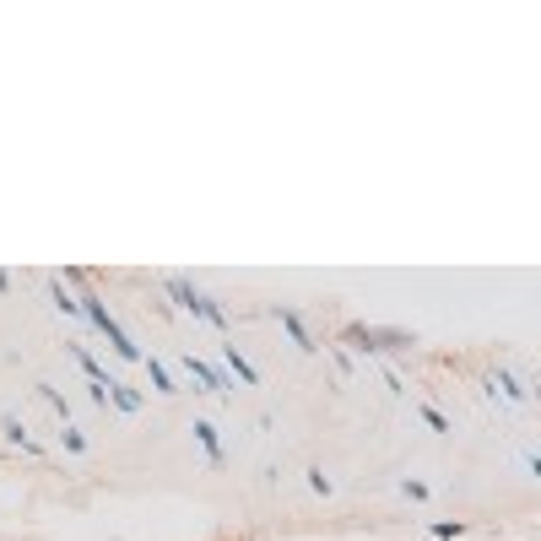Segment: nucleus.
Segmentation results:
<instances>
[{
    "mask_svg": "<svg viewBox=\"0 0 541 541\" xmlns=\"http://www.w3.org/2000/svg\"><path fill=\"white\" fill-rule=\"evenodd\" d=\"M38 395H44V401H49V406H55V412H60V417H65V412H71V406H65V395H60L55 385H38Z\"/></svg>",
    "mask_w": 541,
    "mask_h": 541,
    "instance_id": "nucleus-16",
    "label": "nucleus"
},
{
    "mask_svg": "<svg viewBox=\"0 0 541 541\" xmlns=\"http://www.w3.org/2000/svg\"><path fill=\"white\" fill-rule=\"evenodd\" d=\"M163 293L174 298L184 314H195V320H206V325H217V331H228V314H222L217 303H211L195 282H184V276H168V282H163Z\"/></svg>",
    "mask_w": 541,
    "mask_h": 541,
    "instance_id": "nucleus-3",
    "label": "nucleus"
},
{
    "mask_svg": "<svg viewBox=\"0 0 541 541\" xmlns=\"http://www.w3.org/2000/svg\"><path fill=\"white\" fill-rule=\"evenodd\" d=\"M109 401H114V412H125V417H136L141 406H147V401H141V390L136 385H120V379H109Z\"/></svg>",
    "mask_w": 541,
    "mask_h": 541,
    "instance_id": "nucleus-8",
    "label": "nucleus"
},
{
    "mask_svg": "<svg viewBox=\"0 0 541 541\" xmlns=\"http://www.w3.org/2000/svg\"><path fill=\"white\" fill-rule=\"evenodd\" d=\"M422 422H428L433 433H450V417H444L439 406H422Z\"/></svg>",
    "mask_w": 541,
    "mask_h": 541,
    "instance_id": "nucleus-15",
    "label": "nucleus"
},
{
    "mask_svg": "<svg viewBox=\"0 0 541 541\" xmlns=\"http://www.w3.org/2000/svg\"><path fill=\"white\" fill-rule=\"evenodd\" d=\"M65 450H71V455H82V450H87V433H76V428H65Z\"/></svg>",
    "mask_w": 541,
    "mask_h": 541,
    "instance_id": "nucleus-18",
    "label": "nucleus"
},
{
    "mask_svg": "<svg viewBox=\"0 0 541 541\" xmlns=\"http://www.w3.org/2000/svg\"><path fill=\"white\" fill-rule=\"evenodd\" d=\"M341 341H347V347H358V352H368V358H385V352H412L417 347L412 331H390V325H347Z\"/></svg>",
    "mask_w": 541,
    "mask_h": 541,
    "instance_id": "nucleus-2",
    "label": "nucleus"
},
{
    "mask_svg": "<svg viewBox=\"0 0 541 541\" xmlns=\"http://www.w3.org/2000/svg\"><path fill=\"white\" fill-rule=\"evenodd\" d=\"M49 303H55L60 314H82V303H76L71 293H65V282H49Z\"/></svg>",
    "mask_w": 541,
    "mask_h": 541,
    "instance_id": "nucleus-12",
    "label": "nucleus"
},
{
    "mask_svg": "<svg viewBox=\"0 0 541 541\" xmlns=\"http://www.w3.org/2000/svg\"><path fill=\"white\" fill-rule=\"evenodd\" d=\"M487 395H504V401L525 406V401H531V385H525L514 368H493V374H487Z\"/></svg>",
    "mask_w": 541,
    "mask_h": 541,
    "instance_id": "nucleus-4",
    "label": "nucleus"
},
{
    "mask_svg": "<svg viewBox=\"0 0 541 541\" xmlns=\"http://www.w3.org/2000/svg\"><path fill=\"white\" fill-rule=\"evenodd\" d=\"M433 536H439V541H455V536H466V520H433Z\"/></svg>",
    "mask_w": 541,
    "mask_h": 541,
    "instance_id": "nucleus-14",
    "label": "nucleus"
},
{
    "mask_svg": "<svg viewBox=\"0 0 541 541\" xmlns=\"http://www.w3.org/2000/svg\"><path fill=\"white\" fill-rule=\"evenodd\" d=\"M76 303H82V320L92 325V331H98V336H109V352H114V358H125V363H141V347L125 336V325L109 314V303H103L98 293H87V287H82V298H76Z\"/></svg>",
    "mask_w": 541,
    "mask_h": 541,
    "instance_id": "nucleus-1",
    "label": "nucleus"
},
{
    "mask_svg": "<svg viewBox=\"0 0 541 541\" xmlns=\"http://www.w3.org/2000/svg\"><path fill=\"white\" fill-rule=\"evenodd\" d=\"M303 477H309V487H314V493H320V498H331V493H336V482L325 477V466H309V471H303Z\"/></svg>",
    "mask_w": 541,
    "mask_h": 541,
    "instance_id": "nucleus-13",
    "label": "nucleus"
},
{
    "mask_svg": "<svg viewBox=\"0 0 541 541\" xmlns=\"http://www.w3.org/2000/svg\"><path fill=\"white\" fill-rule=\"evenodd\" d=\"M222 358H228V368H233V374H239V379H244V385H260V368H255V363H249V358H244V352H239V347H222Z\"/></svg>",
    "mask_w": 541,
    "mask_h": 541,
    "instance_id": "nucleus-11",
    "label": "nucleus"
},
{
    "mask_svg": "<svg viewBox=\"0 0 541 541\" xmlns=\"http://www.w3.org/2000/svg\"><path fill=\"white\" fill-rule=\"evenodd\" d=\"M401 493L412 498V504H422V498H428V482H412V477H406V482H401Z\"/></svg>",
    "mask_w": 541,
    "mask_h": 541,
    "instance_id": "nucleus-17",
    "label": "nucleus"
},
{
    "mask_svg": "<svg viewBox=\"0 0 541 541\" xmlns=\"http://www.w3.org/2000/svg\"><path fill=\"white\" fill-rule=\"evenodd\" d=\"M276 320H282V331L293 336V347H298V352H314V336H309V325H303V314H298V309H282V303H276Z\"/></svg>",
    "mask_w": 541,
    "mask_h": 541,
    "instance_id": "nucleus-7",
    "label": "nucleus"
},
{
    "mask_svg": "<svg viewBox=\"0 0 541 541\" xmlns=\"http://www.w3.org/2000/svg\"><path fill=\"white\" fill-rule=\"evenodd\" d=\"M190 433H195V444L206 450V460H211V466H222V439H217V428H211L206 417H195V422H190Z\"/></svg>",
    "mask_w": 541,
    "mask_h": 541,
    "instance_id": "nucleus-9",
    "label": "nucleus"
},
{
    "mask_svg": "<svg viewBox=\"0 0 541 541\" xmlns=\"http://www.w3.org/2000/svg\"><path fill=\"white\" fill-rule=\"evenodd\" d=\"M6 287H11V271H6V266H0V293H6Z\"/></svg>",
    "mask_w": 541,
    "mask_h": 541,
    "instance_id": "nucleus-19",
    "label": "nucleus"
},
{
    "mask_svg": "<svg viewBox=\"0 0 541 541\" xmlns=\"http://www.w3.org/2000/svg\"><path fill=\"white\" fill-rule=\"evenodd\" d=\"M147 363V374H152V390L157 395H179V385H174V374H168V363L163 358H141Z\"/></svg>",
    "mask_w": 541,
    "mask_h": 541,
    "instance_id": "nucleus-10",
    "label": "nucleus"
},
{
    "mask_svg": "<svg viewBox=\"0 0 541 541\" xmlns=\"http://www.w3.org/2000/svg\"><path fill=\"white\" fill-rule=\"evenodd\" d=\"M184 368H190V379H195L201 390H211V395H233V390H228V379H222L206 358H195V352H190V358H184Z\"/></svg>",
    "mask_w": 541,
    "mask_h": 541,
    "instance_id": "nucleus-5",
    "label": "nucleus"
},
{
    "mask_svg": "<svg viewBox=\"0 0 541 541\" xmlns=\"http://www.w3.org/2000/svg\"><path fill=\"white\" fill-rule=\"evenodd\" d=\"M0 433H6V444H17L22 455H38V439L28 433V422H22L17 412H6V417H0Z\"/></svg>",
    "mask_w": 541,
    "mask_h": 541,
    "instance_id": "nucleus-6",
    "label": "nucleus"
}]
</instances>
